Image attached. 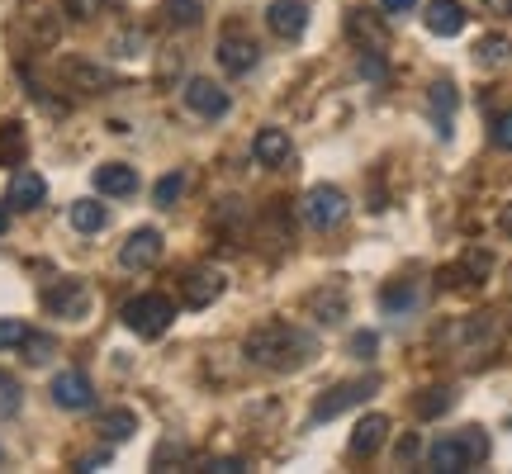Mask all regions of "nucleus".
Masks as SVG:
<instances>
[{"instance_id":"19","label":"nucleus","mask_w":512,"mask_h":474,"mask_svg":"<svg viewBox=\"0 0 512 474\" xmlns=\"http://www.w3.org/2000/svg\"><path fill=\"white\" fill-rule=\"evenodd\" d=\"M460 95L451 81H432V91H427V110H432V119H437V133L441 138H451V114H456Z\"/></svg>"},{"instance_id":"7","label":"nucleus","mask_w":512,"mask_h":474,"mask_svg":"<svg viewBox=\"0 0 512 474\" xmlns=\"http://www.w3.org/2000/svg\"><path fill=\"white\" fill-rule=\"evenodd\" d=\"M256 57H261V48H256L252 34H242V29H223L219 38V67L228 76H247L256 67Z\"/></svg>"},{"instance_id":"5","label":"nucleus","mask_w":512,"mask_h":474,"mask_svg":"<svg viewBox=\"0 0 512 474\" xmlns=\"http://www.w3.org/2000/svg\"><path fill=\"white\" fill-rule=\"evenodd\" d=\"M380 389V380L370 375V380H347V384H337V389H328L323 399L313 403V422H332V418H342L347 408H356V403H366L370 394Z\"/></svg>"},{"instance_id":"30","label":"nucleus","mask_w":512,"mask_h":474,"mask_svg":"<svg viewBox=\"0 0 512 474\" xmlns=\"http://www.w3.org/2000/svg\"><path fill=\"white\" fill-rule=\"evenodd\" d=\"M19 403H24V389H19V380H15V375H5V370H0V422H5V418H15V413H19Z\"/></svg>"},{"instance_id":"22","label":"nucleus","mask_w":512,"mask_h":474,"mask_svg":"<svg viewBox=\"0 0 512 474\" xmlns=\"http://www.w3.org/2000/svg\"><path fill=\"white\" fill-rule=\"evenodd\" d=\"M512 62V38L503 34H489L475 43V67H484V72H494V67H508Z\"/></svg>"},{"instance_id":"33","label":"nucleus","mask_w":512,"mask_h":474,"mask_svg":"<svg viewBox=\"0 0 512 474\" xmlns=\"http://www.w3.org/2000/svg\"><path fill=\"white\" fill-rule=\"evenodd\" d=\"M67 5V15L72 19H95L100 10H105V0H62Z\"/></svg>"},{"instance_id":"31","label":"nucleus","mask_w":512,"mask_h":474,"mask_svg":"<svg viewBox=\"0 0 512 474\" xmlns=\"http://www.w3.org/2000/svg\"><path fill=\"white\" fill-rule=\"evenodd\" d=\"M181 195H185V176H181V171L162 176V181H157V190H152V200L162 204V209H171V204L181 200Z\"/></svg>"},{"instance_id":"29","label":"nucleus","mask_w":512,"mask_h":474,"mask_svg":"<svg viewBox=\"0 0 512 474\" xmlns=\"http://www.w3.org/2000/svg\"><path fill=\"white\" fill-rule=\"evenodd\" d=\"M19 351H24V361H29V365H43L57 351V342L48 337V332H29V328H24V337H19Z\"/></svg>"},{"instance_id":"35","label":"nucleus","mask_w":512,"mask_h":474,"mask_svg":"<svg viewBox=\"0 0 512 474\" xmlns=\"http://www.w3.org/2000/svg\"><path fill=\"white\" fill-rule=\"evenodd\" d=\"M19 337H24V323H19V318H0V351L19 347Z\"/></svg>"},{"instance_id":"39","label":"nucleus","mask_w":512,"mask_h":474,"mask_svg":"<svg viewBox=\"0 0 512 474\" xmlns=\"http://www.w3.org/2000/svg\"><path fill=\"white\" fill-rule=\"evenodd\" d=\"M100 465H110V451H100V456H86V460H76V470H100Z\"/></svg>"},{"instance_id":"9","label":"nucleus","mask_w":512,"mask_h":474,"mask_svg":"<svg viewBox=\"0 0 512 474\" xmlns=\"http://www.w3.org/2000/svg\"><path fill=\"white\" fill-rule=\"evenodd\" d=\"M185 105L200 114V119H223L228 114V91H223L219 81H209V76H190L185 81Z\"/></svg>"},{"instance_id":"37","label":"nucleus","mask_w":512,"mask_h":474,"mask_svg":"<svg viewBox=\"0 0 512 474\" xmlns=\"http://www.w3.org/2000/svg\"><path fill=\"white\" fill-rule=\"evenodd\" d=\"M418 451H422L418 437H403V441H399V465H408V460H418Z\"/></svg>"},{"instance_id":"43","label":"nucleus","mask_w":512,"mask_h":474,"mask_svg":"<svg viewBox=\"0 0 512 474\" xmlns=\"http://www.w3.org/2000/svg\"><path fill=\"white\" fill-rule=\"evenodd\" d=\"M503 228H508V233H512V209H508V214H503Z\"/></svg>"},{"instance_id":"38","label":"nucleus","mask_w":512,"mask_h":474,"mask_svg":"<svg viewBox=\"0 0 512 474\" xmlns=\"http://www.w3.org/2000/svg\"><path fill=\"white\" fill-rule=\"evenodd\" d=\"M209 470H214V474H238V470H242V460L223 456V460H214V465H209Z\"/></svg>"},{"instance_id":"3","label":"nucleus","mask_w":512,"mask_h":474,"mask_svg":"<svg viewBox=\"0 0 512 474\" xmlns=\"http://www.w3.org/2000/svg\"><path fill=\"white\" fill-rule=\"evenodd\" d=\"M128 332H138V337H162L171 328V318H176V304L166 299V294H138V299H128L124 309H119Z\"/></svg>"},{"instance_id":"21","label":"nucleus","mask_w":512,"mask_h":474,"mask_svg":"<svg viewBox=\"0 0 512 474\" xmlns=\"http://www.w3.org/2000/svg\"><path fill=\"white\" fill-rule=\"evenodd\" d=\"M309 313H313V323H337V318L347 313V290L332 285V290L309 294Z\"/></svg>"},{"instance_id":"13","label":"nucleus","mask_w":512,"mask_h":474,"mask_svg":"<svg viewBox=\"0 0 512 474\" xmlns=\"http://www.w3.org/2000/svg\"><path fill=\"white\" fill-rule=\"evenodd\" d=\"M62 76L72 81L76 91H86V95H100L114 81V76L105 72L100 62H86V57H67V62H62Z\"/></svg>"},{"instance_id":"32","label":"nucleus","mask_w":512,"mask_h":474,"mask_svg":"<svg viewBox=\"0 0 512 474\" xmlns=\"http://www.w3.org/2000/svg\"><path fill=\"white\" fill-rule=\"evenodd\" d=\"M347 351H351V356H356V361H370V356L380 351V337H375V332H351Z\"/></svg>"},{"instance_id":"23","label":"nucleus","mask_w":512,"mask_h":474,"mask_svg":"<svg viewBox=\"0 0 512 474\" xmlns=\"http://www.w3.org/2000/svg\"><path fill=\"white\" fill-rule=\"evenodd\" d=\"M95 432L110 441V446H119V441H128L133 432H138V413H128V408H110V413H100V427H95Z\"/></svg>"},{"instance_id":"15","label":"nucleus","mask_w":512,"mask_h":474,"mask_svg":"<svg viewBox=\"0 0 512 474\" xmlns=\"http://www.w3.org/2000/svg\"><path fill=\"white\" fill-rule=\"evenodd\" d=\"M465 24H470V15H465L460 0H432V5H427V29L437 38H456Z\"/></svg>"},{"instance_id":"8","label":"nucleus","mask_w":512,"mask_h":474,"mask_svg":"<svg viewBox=\"0 0 512 474\" xmlns=\"http://www.w3.org/2000/svg\"><path fill=\"white\" fill-rule=\"evenodd\" d=\"M157 261H162V233L157 228H138V233L124 237V247H119V266L124 271H147Z\"/></svg>"},{"instance_id":"20","label":"nucleus","mask_w":512,"mask_h":474,"mask_svg":"<svg viewBox=\"0 0 512 474\" xmlns=\"http://www.w3.org/2000/svg\"><path fill=\"white\" fill-rule=\"evenodd\" d=\"M252 152H256V162L261 166H285L290 162V133H285V128H261Z\"/></svg>"},{"instance_id":"4","label":"nucleus","mask_w":512,"mask_h":474,"mask_svg":"<svg viewBox=\"0 0 512 474\" xmlns=\"http://www.w3.org/2000/svg\"><path fill=\"white\" fill-rule=\"evenodd\" d=\"M299 214H304L309 228L328 233V228H337V223L351 214V204H347V195H342L337 185H313L309 195H304V204H299Z\"/></svg>"},{"instance_id":"2","label":"nucleus","mask_w":512,"mask_h":474,"mask_svg":"<svg viewBox=\"0 0 512 474\" xmlns=\"http://www.w3.org/2000/svg\"><path fill=\"white\" fill-rule=\"evenodd\" d=\"M484 456H489V437H484V427H465V432H456V437H441L437 446L427 451L432 470H441V474L475 470Z\"/></svg>"},{"instance_id":"25","label":"nucleus","mask_w":512,"mask_h":474,"mask_svg":"<svg viewBox=\"0 0 512 474\" xmlns=\"http://www.w3.org/2000/svg\"><path fill=\"white\" fill-rule=\"evenodd\" d=\"M24 157H29L24 124H0V162H5V166H24Z\"/></svg>"},{"instance_id":"11","label":"nucleus","mask_w":512,"mask_h":474,"mask_svg":"<svg viewBox=\"0 0 512 474\" xmlns=\"http://www.w3.org/2000/svg\"><path fill=\"white\" fill-rule=\"evenodd\" d=\"M266 24H271L275 38L294 43V38H304V29H309V5L304 0H275L271 10H266Z\"/></svg>"},{"instance_id":"26","label":"nucleus","mask_w":512,"mask_h":474,"mask_svg":"<svg viewBox=\"0 0 512 474\" xmlns=\"http://www.w3.org/2000/svg\"><path fill=\"white\" fill-rule=\"evenodd\" d=\"M105 223H110L105 204H95V200H76L72 204V228H76V233H100Z\"/></svg>"},{"instance_id":"18","label":"nucleus","mask_w":512,"mask_h":474,"mask_svg":"<svg viewBox=\"0 0 512 474\" xmlns=\"http://www.w3.org/2000/svg\"><path fill=\"white\" fill-rule=\"evenodd\" d=\"M384 437H389V418L384 413H370V418L356 422V432H351V456H375L384 446Z\"/></svg>"},{"instance_id":"42","label":"nucleus","mask_w":512,"mask_h":474,"mask_svg":"<svg viewBox=\"0 0 512 474\" xmlns=\"http://www.w3.org/2000/svg\"><path fill=\"white\" fill-rule=\"evenodd\" d=\"M10 228V204H0V233Z\"/></svg>"},{"instance_id":"36","label":"nucleus","mask_w":512,"mask_h":474,"mask_svg":"<svg viewBox=\"0 0 512 474\" xmlns=\"http://www.w3.org/2000/svg\"><path fill=\"white\" fill-rule=\"evenodd\" d=\"M361 76L384 81V53H361Z\"/></svg>"},{"instance_id":"12","label":"nucleus","mask_w":512,"mask_h":474,"mask_svg":"<svg viewBox=\"0 0 512 474\" xmlns=\"http://www.w3.org/2000/svg\"><path fill=\"white\" fill-rule=\"evenodd\" d=\"M223 285H228V280H223V271H209V266H200V271H190L181 280V299L190 304V309H209V304H214V299L223 294Z\"/></svg>"},{"instance_id":"41","label":"nucleus","mask_w":512,"mask_h":474,"mask_svg":"<svg viewBox=\"0 0 512 474\" xmlns=\"http://www.w3.org/2000/svg\"><path fill=\"white\" fill-rule=\"evenodd\" d=\"M484 5H489L494 15H512V0H484Z\"/></svg>"},{"instance_id":"10","label":"nucleus","mask_w":512,"mask_h":474,"mask_svg":"<svg viewBox=\"0 0 512 474\" xmlns=\"http://www.w3.org/2000/svg\"><path fill=\"white\" fill-rule=\"evenodd\" d=\"M53 403L57 408H67V413L91 408L95 389H91V380H86V370H62V375H53Z\"/></svg>"},{"instance_id":"40","label":"nucleus","mask_w":512,"mask_h":474,"mask_svg":"<svg viewBox=\"0 0 512 474\" xmlns=\"http://www.w3.org/2000/svg\"><path fill=\"white\" fill-rule=\"evenodd\" d=\"M380 5L389 10V15H408V10H413L418 0H380Z\"/></svg>"},{"instance_id":"16","label":"nucleus","mask_w":512,"mask_h":474,"mask_svg":"<svg viewBox=\"0 0 512 474\" xmlns=\"http://www.w3.org/2000/svg\"><path fill=\"white\" fill-rule=\"evenodd\" d=\"M43 200H48V185H43L38 171H15L10 176V195H5L10 209H38Z\"/></svg>"},{"instance_id":"27","label":"nucleus","mask_w":512,"mask_h":474,"mask_svg":"<svg viewBox=\"0 0 512 474\" xmlns=\"http://www.w3.org/2000/svg\"><path fill=\"white\" fill-rule=\"evenodd\" d=\"M162 15H166V24H171V29H195V24L204 19V5H200V0H166Z\"/></svg>"},{"instance_id":"14","label":"nucleus","mask_w":512,"mask_h":474,"mask_svg":"<svg viewBox=\"0 0 512 474\" xmlns=\"http://www.w3.org/2000/svg\"><path fill=\"white\" fill-rule=\"evenodd\" d=\"M347 34H351V43H361L366 53H384V43H389L384 24L370 15V10H361V5H356V10L347 15Z\"/></svg>"},{"instance_id":"1","label":"nucleus","mask_w":512,"mask_h":474,"mask_svg":"<svg viewBox=\"0 0 512 474\" xmlns=\"http://www.w3.org/2000/svg\"><path fill=\"white\" fill-rule=\"evenodd\" d=\"M242 351H247L252 365H266V370H299V365H309V356H313V337L290 328V323H261V328L242 342Z\"/></svg>"},{"instance_id":"24","label":"nucleus","mask_w":512,"mask_h":474,"mask_svg":"<svg viewBox=\"0 0 512 474\" xmlns=\"http://www.w3.org/2000/svg\"><path fill=\"white\" fill-rule=\"evenodd\" d=\"M380 304H384V313H413L422 304V290L413 280H394V285L380 294Z\"/></svg>"},{"instance_id":"17","label":"nucleus","mask_w":512,"mask_h":474,"mask_svg":"<svg viewBox=\"0 0 512 474\" xmlns=\"http://www.w3.org/2000/svg\"><path fill=\"white\" fill-rule=\"evenodd\" d=\"M95 190L100 195H114V200H124V195H133L138 190V171L124 162H105L95 166Z\"/></svg>"},{"instance_id":"6","label":"nucleus","mask_w":512,"mask_h":474,"mask_svg":"<svg viewBox=\"0 0 512 474\" xmlns=\"http://www.w3.org/2000/svg\"><path fill=\"white\" fill-rule=\"evenodd\" d=\"M43 309L53 313V318L81 323V318H91V290H86L81 280H57L53 290L43 294Z\"/></svg>"},{"instance_id":"34","label":"nucleus","mask_w":512,"mask_h":474,"mask_svg":"<svg viewBox=\"0 0 512 474\" xmlns=\"http://www.w3.org/2000/svg\"><path fill=\"white\" fill-rule=\"evenodd\" d=\"M489 133H494V147H503V152H512V110H508V114H498V119H494V128H489Z\"/></svg>"},{"instance_id":"28","label":"nucleus","mask_w":512,"mask_h":474,"mask_svg":"<svg viewBox=\"0 0 512 474\" xmlns=\"http://www.w3.org/2000/svg\"><path fill=\"white\" fill-rule=\"evenodd\" d=\"M451 403H456V394H451V389H422L418 399H413V413H418V418H441Z\"/></svg>"}]
</instances>
